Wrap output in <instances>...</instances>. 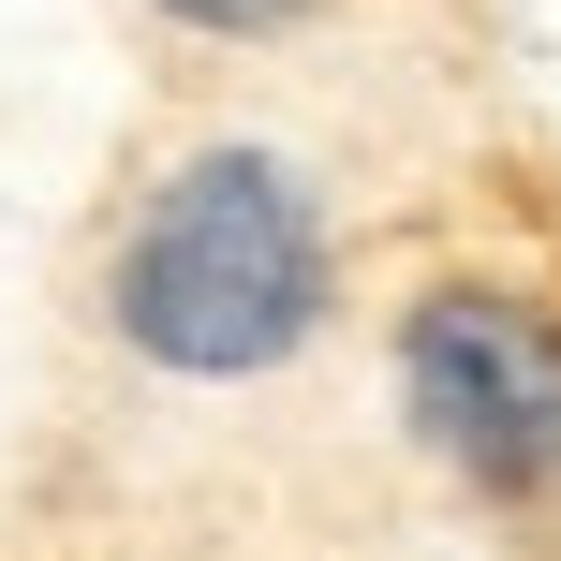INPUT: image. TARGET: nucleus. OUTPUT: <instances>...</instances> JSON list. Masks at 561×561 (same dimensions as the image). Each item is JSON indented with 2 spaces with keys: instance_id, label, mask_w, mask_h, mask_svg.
Listing matches in <instances>:
<instances>
[{
  "instance_id": "1",
  "label": "nucleus",
  "mask_w": 561,
  "mask_h": 561,
  "mask_svg": "<svg viewBox=\"0 0 561 561\" xmlns=\"http://www.w3.org/2000/svg\"><path fill=\"white\" fill-rule=\"evenodd\" d=\"M89 310L134 369L163 385H266L340 325V207L296 148L266 134H193L148 163L104 222Z\"/></svg>"
},
{
  "instance_id": "2",
  "label": "nucleus",
  "mask_w": 561,
  "mask_h": 561,
  "mask_svg": "<svg viewBox=\"0 0 561 561\" xmlns=\"http://www.w3.org/2000/svg\"><path fill=\"white\" fill-rule=\"evenodd\" d=\"M385 399L414 458L488 517H561V280L428 266L385 310Z\"/></svg>"
},
{
  "instance_id": "3",
  "label": "nucleus",
  "mask_w": 561,
  "mask_h": 561,
  "mask_svg": "<svg viewBox=\"0 0 561 561\" xmlns=\"http://www.w3.org/2000/svg\"><path fill=\"white\" fill-rule=\"evenodd\" d=\"M148 15H163L178 45H280V30H310L325 0H148Z\"/></svg>"
}]
</instances>
